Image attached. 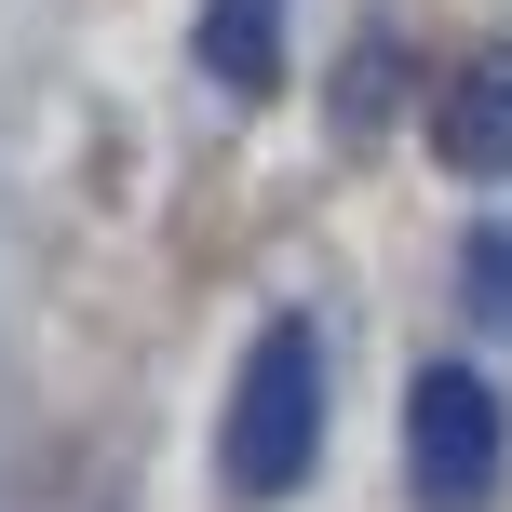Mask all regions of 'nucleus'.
Here are the masks:
<instances>
[{"mask_svg":"<svg viewBox=\"0 0 512 512\" xmlns=\"http://www.w3.org/2000/svg\"><path fill=\"white\" fill-rule=\"evenodd\" d=\"M203 81L216 95H270L283 81V0H203Z\"/></svg>","mask_w":512,"mask_h":512,"instance_id":"4","label":"nucleus"},{"mask_svg":"<svg viewBox=\"0 0 512 512\" xmlns=\"http://www.w3.org/2000/svg\"><path fill=\"white\" fill-rule=\"evenodd\" d=\"M459 310L486 337H512V216H486V230L459 243Z\"/></svg>","mask_w":512,"mask_h":512,"instance_id":"5","label":"nucleus"},{"mask_svg":"<svg viewBox=\"0 0 512 512\" xmlns=\"http://www.w3.org/2000/svg\"><path fill=\"white\" fill-rule=\"evenodd\" d=\"M432 149L459 162V176H512V54H472V68L445 81V108H432Z\"/></svg>","mask_w":512,"mask_h":512,"instance_id":"3","label":"nucleus"},{"mask_svg":"<svg viewBox=\"0 0 512 512\" xmlns=\"http://www.w3.org/2000/svg\"><path fill=\"white\" fill-rule=\"evenodd\" d=\"M499 472H512L499 391L472 364H418V391H405V486H418V512H486Z\"/></svg>","mask_w":512,"mask_h":512,"instance_id":"2","label":"nucleus"},{"mask_svg":"<svg viewBox=\"0 0 512 512\" xmlns=\"http://www.w3.org/2000/svg\"><path fill=\"white\" fill-rule=\"evenodd\" d=\"M216 459H230V499H297L310 486V459H324V337H310L297 310L243 351V391H230Z\"/></svg>","mask_w":512,"mask_h":512,"instance_id":"1","label":"nucleus"},{"mask_svg":"<svg viewBox=\"0 0 512 512\" xmlns=\"http://www.w3.org/2000/svg\"><path fill=\"white\" fill-rule=\"evenodd\" d=\"M391 81H405V54H391V41H364V54H351V81H337V135H364V122H378V95H391Z\"/></svg>","mask_w":512,"mask_h":512,"instance_id":"6","label":"nucleus"}]
</instances>
